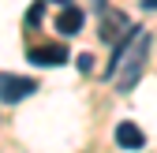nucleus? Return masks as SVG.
Returning <instances> with one entry per match:
<instances>
[{
  "label": "nucleus",
  "instance_id": "obj_2",
  "mask_svg": "<svg viewBox=\"0 0 157 153\" xmlns=\"http://www.w3.org/2000/svg\"><path fill=\"white\" fill-rule=\"evenodd\" d=\"M26 93H34V79H19V75H0V101L15 105Z\"/></svg>",
  "mask_w": 157,
  "mask_h": 153
},
{
  "label": "nucleus",
  "instance_id": "obj_8",
  "mask_svg": "<svg viewBox=\"0 0 157 153\" xmlns=\"http://www.w3.org/2000/svg\"><path fill=\"white\" fill-rule=\"evenodd\" d=\"M142 8L146 11H157V0H142Z\"/></svg>",
  "mask_w": 157,
  "mask_h": 153
},
{
  "label": "nucleus",
  "instance_id": "obj_7",
  "mask_svg": "<svg viewBox=\"0 0 157 153\" xmlns=\"http://www.w3.org/2000/svg\"><path fill=\"white\" fill-rule=\"evenodd\" d=\"M78 71H82V75H90V71H94V56H90V52L78 56Z\"/></svg>",
  "mask_w": 157,
  "mask_h": 153
},
{
  "label": "nucleus",
  "instance_id": "obj_6",
  "mask_svg": "<svg viewBox=\"0 0 157 153\" xmlns=\"http://www.w3.org/2000/svg\"><path fill=\"white\" fill-rule=\"evenodd\" d=\"M41 15H45V4H34L26 11V26H41Z\"/></svg>",
  "mask_w": 157,
  "mask_h": 153
},
{
  "label": "nucleus",
  "instance_id": "obj_5",
  "mask_svg": "<svg viewBox=\"0 0 157 153\" xmlns=\"http://www.w3.org/2000/svg\"><path fill=\"white\" fill-rule=\"evenodd\" d=\"M82 11H78V8H64L60 15H56V30H60V34H78V30H82Z\"/></svg>",
  "mask_w": 157,
  "mask_h": 153
},
{
  "label": "nucleus",
  "instance_id": "obj_1",
  "mask_svg": "<svg viewBox=\"0 0 157 153\" xmlns=\"http://www.w3.org/2000/svg\"><path fill=\"white\" fill-rule=\"evenodd\" d=\"M146 56H150V34L146 30H131L127 41L116 45L112 64H109V79L116 82V90H135V82L142 79Z\"/></svg>",
  "mask_w": 157,
  "mask_h": 153
},
{
  "label": "nucleus",
  "instance_id": "obj_9",
  "mask_svg": "<svg viewBox=\"0 0 157 153\" xmlns=\"http://www.w3.org/2000/svg\"><path fill=\"white\" fill-rule=\"evenodd\" d=\"M56 4H64V8H71V0H56Z\"/></svg>",
  "mask_w": 157,
  "mask_h": 153
},
{
  "label": "nucleus",
  "instance_id": "obj_4",
  "mask_svg": "<svg viewBox=\"0 0 157 153\" xmlns=\"http://www.w3.org/2000/svg\"><path fill=\"white\" fill-rule=\"evenodd\" d=\"M116 146H124V149H142L146 146V135L135 123H116Z\"/></svg>",
  "mask_w": 157,
  "mask_h": 153
},
{
  "label": "nucleus",
  "instance_id": "obj_3",
  "mask_svg": "<svg viewBox=\"0 0 157 153\" xmlns=\"http://www.w3.org/2000/svg\"><path fill=\"white\" fill-rule=\"evenodd\" d=\"M26 56H30V64H37V67H60V64L71 60V52H67L64 45H37V49H30Z\"/></svg>",
  "mask_w": 157,
  "mask_h": 153
}]
</instances>
